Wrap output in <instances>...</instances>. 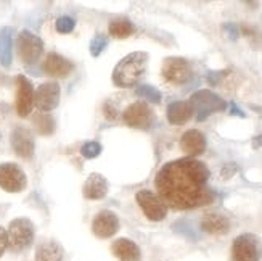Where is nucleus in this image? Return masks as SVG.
Wrapping results in <instances>:
<instances>
[{
  "label": "nucleus",
  "instance_id": "1",
  "mask_svg": "<svg viewBox=\"0 0 262 261\" xmlns=\"http://www.w3.org/2000/svg\"><path fill=\"white\" fill-rule=\"evenodd\" d=\"M209 169L195 158H179L158 171L155 186L158 197L174 210H193L209 205L214 192L208 186Z\"/></svg>",
  "mask_w": 262,
  "mask_h": 261
},
{
  "label": "nucleus",
  "instance_id": "2",
  "mask_svg": "<svg viewBox=\"0 0 262 261\" xmlns=\"http://www.w3.org/2000/svg\"><path fill=\"white\" fill-rule=\"evenodd\" d=\"M146 63H148L146 52H132L126 55L116 65L115 71H113V83H115V86L122 89L135 86L143 76L146 70Z\"/></svg>",
  "mask_w": 262,
  "mask_h": 261
},
{
  "label": "nucleus",
  "instance_id": "3",
  "mask_svg": "<svg viewBox=\"0 0 262 261\" xmlns=\"http://www.w3.org/2000/svg\"><path fill=\"white\" fill-rule=\"evenodd\" d=\"M8 248L11 252H23L34 240V224L28 218H16L8 226Z\"/></svg>",
  "mask_w": 262,
  "mask_h": 261
},
{
  "label": "nucleus",
  "instance_id": "4",
  "mask_svg": "<svg viewBox=\"0 0 262 261\" xmlns=\"http://www.w3.org/2000/svg\"><path fill=\"white\" fill-rule=\"evenodd\" d=\"M190 104L193 107V110L196 111V119L198 121H204L209 115L215 111H224L227 107V102L224 98H221L217 94L211 92V90H198L191 95Z\"/></svg>",
  "mask_w": 262,
  "mask_h": 261
},
{
  "label": "nucleus",
  "instance_id": "5",
  "mask_svg": "<svg viewBox=\"0 0 262 261\" xmlns=\"http://www.w3.org/2000/svg\"><path fill=\"white\" fill-rule=\"evenodd\" d=\"M233 261H260L262 242L254 234H242L233 240L232 245Z\"/></svg>",
  "mask_w": 262,
  "mask_h": 261
},
{
  "label": "nucleus",
  "instance_id": "6",
  "mask_svg": "<svg viewBox=\"0 0 262 261\" xmlns=\"http://www.w3.org/2000/svg\"><path fill=\"white\" fill-rule=\"evenodd\" d=\"M16 47L23 63L32 65L40 58L43 52V42L39 36L32 34L31 31H21L16 39Z\"/></svg>",
  "mask_w": 262,
  "mask_h": 261
},
{
  "label": "nucleus",
  "instance_id": "7",
  "mask_svg": "<svg viewBox=\"0 0 262 261\" xmlns=\"http://www.w3.org/2000/svg\"><path fill=\"white\" fill-rule=\"evenodd\" d=\"M161 74L167 83L174 86H182L190 81L191 66L185 58H182V56H169V58L163 62Z\"/></svg>",
  "mask_w": 262,
  "mask_h": 261
},
{
  "label": "nucleus",
  "instance_id": "8",
  "mask_svg": "<svg viewBox=\"0 0 262 261\" xmlns=\"http://www.w3.org/2000/svg\"><path fill=\"white\" fill-rule=\"evenodd\" d=\"M124 123L135 129H150L155 123V113L145 102H134L122 113Z\"/></svg>",
  "mask_w": 262,
  "mask_h": 261
},
{
  "label": "nucleus",
  "instance_id": "9",
  "mask_svg": "<svg viewBox=\"0 0 262 261\" xmlns=\"http://www.w3.org/2000/svg\"><path fill=\"white\" fill-rule=\"evenodd\" d=\"M135 200L139 203V207L145 213V216L150 221H163L167 216V207L164 202L159 198L151 190H140L137 192Z\"/></svg>",
  "mask_w": 262,
  "mask_h": 261
},
{
  "label": "nucleus",
  "instance_id": "10",
  "mask_svg": "<svg viewBox=\"0 0 262 261\" xmlns=\"http://www.w3.org/2000/svg\"><path fill=\"white\" fill-rule=\"evenodd\" d=\"M28 179L25 171L15 163L0 165V187L7 192H21L26 189Z\"/></svg>",
  "mask_w": 262,
  "mask_h": 261
},
{
  "label": "nucleus",
  "instance_id": "11",
  "mask_svg": "<svg viewBox=\"0 0 262 261\" xmlns=\"http://www.w3.org/2000/svg\"><path fill=\"white\" fill-rule=\"evenodd\" d=\"M60 95H61V90H60L58 84L56 83H43L37 87L36 92H34V104H36V107L42 113L52 111L58 107Z\"/></svg>",
  "mask_w": 262,
  "mask_h": 261
},
{
  "label": "nucleus",
  "instance_id": "12",
  "mask_svg": "<svg viewBox=\"0 0 262 261\" xmlns=\"http://www.w3.org/2000/svg\"><path fill=\"white\" fill-rule=\"evenodd\" d=\"M92 231L98 239H110L119 231V219L111 210H101L92 221Z\"/></svg>",
  "mask_w": 262,
  "mask_h": 261
},
{
  "label": "nucleus",
  "instance_id": "13",
  "mask_svg": "<svg viewBox=\"0 0 262 261\" xmlns=\"http://www.w3.org/2000/svg\"><path fill=\"white\" fill-rule=\"evenodd\" d=\"M16 86H18L16 111L21 118H26V116H29V113L32 111V107H34V89L26 76H18Z\"/></svg>",
  "mask_w": 262,
  "mask_h": 261
},
{
  "label": "nucleus",
  "instance_id": "14",
  "mask_svg": "<svg viewBox=\"0 0 262 261\" xmlns=\"http://www.w3.org/2000/svg\"><path fill=\"white\" fill-rule=\"evenodd\" d=\"M180 149L188 155V158L198 156L206 150V137L198 129H190L182 135Z\"/></svg>",
  "mask_w": 262,
  "mask_h": 261
},
{
  "label": "nucleus",
  "instance_id": "15",
  "mask_svg": "<svg viewBox=\"0 0 262 261\" xmlns=\"http://www.w3.org/2000/svg\"><path fill=\"white\" fill-rule=\"evenodd\" d=\"M11 147L18 156L31 158L34 155V137L26 128H16L11 132Z\"/></svg>",
  "mask_w": 262,
  "mask_h": 261
},
{
  "label": "nucleus",
  "instance_id": "16",
  "mask_svg": "<svg viewBox=\"0 0 262 261\" xmlns=\"http://www.w3.org/2000/svg\"><path fill=\"white\" fill-rule=\"evenodd\" d=\"M201 231L212 235H224L230 231V219L222 213H206L201 219Z\"/></svg>",
  "mask_w": 262,
  "mask_h": 261
},
{
  "label": "nucleus",
  "instance_id": "17",
  "mask_svg": "<svg viewBox=\"0 0 262 261\" xmlns=\"http://www.w3.org/2000/svg\"><path fill=\"white\" fill-rule=\"evenodd\" d=\"M74 65L58 53H49L43 62V71L52 77H66L73 71Z\"/></svg>",
  "mask_w": 262,
  "mask_h": 261
},
{
  "label": "nucleus",
  "instance_id": "18",
  "mask_svg": "<svg viewBox=\"0 0 262 261\" xmlns=\"http://www.w3.org/2000/svg\"><path fill=\"white\" fill-rule=\"evenodd\" d=\"M82 194L87 200H100L108 194V180L103 174L92 173L84 183Z\"/></svg>",
  "mask_w": 262,
  "mask_h": 261
},
{
  "label": "nucleus",
  "instance_id": "19",
  "mask_svg": "<svg viewBox=\"0 0 262 261\" xmlns=\"http://www.w3.org/2000/svg\"><path fill=\"white\" fill-rule=\"evenodd\" d=\"M111 252L121 261H140V248L130 239H118L113 242Z\"/></svg>",
  "mask_w": 262,
  "mask_h": 261
},
{
  "label": "nucleus",
  "instance_id": "20",
  "mask_svg": "<svg viewBox=\"0 0 262 261\" xmlns=\"http://www.w3.org/2000/svg\"><path fill=\"white\" fill-rule=\"evenodd\" d=\"M193 113L195 110H193L190 102H174L167 107V121L180 126V124H185L188 119H191Z\"/></svg>",
  "mask_w": 262,
  "mask_h": 261
},
{
  "label": "nucleus",
  "instance_id": "21",
  "mask_svg": "<svg viewBox=\"0 0 262 261\" xmlns=\"http://www.w3.org/2000/svg\"><path fill=\"white\" fill-rule=\"evenodd\" d=\"M13 28H2L0 29V65L8 68L13 60Z\"/></svg>",
  "mask_w": 262,
  "mask_h": 261
},
{
  "label": "nucleus",
  "instance_id": "22",
  "mask_svg": "<svg viewBox=\"0 0 262 261\" xmlns=\"http://www.w3.org/2000/svg\"><path fill=\"white\" fill-rule=\"evenodd\" d=\"M64 250L55 240H45L39 244L36 250V261H63Z\"/></svg>",
  "mask_w": 262,
  "mask_h": 261
},
{
  "label": "nucleus",
  "instance_id": "23",
  "mask_svg": "<svg viewBox=\"0 0 262 261\" xmlns=\"http://www.w3.org/2000/svg\"><path fill=\"white\" fill-rule=\"evenodd\" d=\"M110 34L113 37H118V39H124V37H129L130 34H134L135 26L129 19H115L110 23Z\"/></svg>",
  "mask_w": 262,
  "mask_h": 261
},
{
  "label": "nucleus",
  "instance_id": "24",
  "mask_svg": "<svg viewBox=\"0 0 262 261\" xmlns=\"http://www.w3.org/2000/svg\"><path fill=\"white\" fill-rule=\"evenodd\" d=\"M34 126H36L39 134L49 135L55 131V119L49 113H37V115L34 116Z\"/></svg>",
  "mask_w": 262,
  "mask_h": 261
},
{
  "label": "nucleus",
  "instance_id": "25",
  "mask_svg": "<svg viewBox=\"0 0 262 261\" xmlns=\"http://www.w3.org/2000/svg\"><path fill=\"white\" fill-rule=\"evenodd\" d=\"M172 231H174L176 234L182 235V237H185V239L191 240V242L200 240L198 232H196L195 229H193V228H191V224H190L188 221H185V219H179V221H176V223L172 224Z\"/></svg>",
  "mask_w": 262,
  "mask_h": 261
},
{
  "label": "nucleus",
  "instance_id": "26",
  "mask_svg": "<svg viewBox=\"0 0 262 261\" xmlns=\"http://www.w3.org/2000/svg\"><path fill=\"white\" fill-rule=\"evenodd\" d=\"M135 94L142 97V98H146V100H150L151 104H161V92H159L158 89H155L153 86H148V84H143L140 87H137L135 90Z\"/></svg>",
  "mask_w": 262,
  "mask_h": 261
},
{
  "label": "nucleus",
  "instance_id": "27",
  "mask_svg": "<svg viewBox=\"0 0 262 261\" xmlns=\"http://www.w3.org/2000/svg\"><path fill=\"white\" fill-rule=\"evenodd\" d=\"M106 45H108V37L105 34H98V36H95L92 41H90V45H89L90 53H92V56H100L103 53Z\"/></svg>",
  "mask_w": 262,
  "mask_h": 261
},
{
  "label": "nucleus",
  "instance_id": "28",
  "mask_svg": "<svg viewBox=\"0 0 262 261\" xmlns=\"http://www.w3.org/2000/svg\"><path fill=\"white\" fill-rule=\"evenodd\" d=\"M74 26H76V21H74V18H71V16H60L58 19H56V23H55L56 31L61 32V34L71 32V31L74 29Z\"/></svg>",
  "mask_w": 262,
  "mask_h": 261
},
{
  "label": "nucleus",
  "instance_id": "29",
  "mask_svg": "<svg viewBox=\"0 0 262 261\" xmlns=\"http://www.w3.org/2000/svg\"><path fill=\"white\" fill-rule=\"evenodd\" d=\"M81 153L85 158H97L101 153V144L98 142H87L81 147Z\"/></svg>",
  "mask_w": 262,
  "mask_h": 261
},
{
  "label": "nucleus",
  "instance_id": "30",
  "mask_svg": "<svg viewBox=\"0 0 262 261\" xmlns=\"http://www.w3.org/2000/svg\"><path fill=\"white\" fill-rule=\"evenodd\" d=\"M222 29L230 41H236L240 37V28H238L235 23H225V25H222Z\"/></svg>",
  "mask_w": 262,
  "mask_h": 261
},
{
  "label": "nucleus",
  "instance_id": "31",
  "mask_svg": "<svg viewBox=\"0 0 262 261\" xmlns=\"http://www.w3.org/2000/svg\"><path fill=\"white\" fill-rule=\"evenodd\" d=\"M103 111H105V116L108 119H115L118 116V107H116V104H113L111 100H108L106 104H105Z\"/></svg>",
  "mask_w": 262,
  "mask_h": 261
},
{
  "label": "nucleus",
  "instance_id": "32",
  "mask_svg": "<svg viewBox=\"0 0 262 261\" xmlns=\"http://www.w3.org/2000/svg\"><path fill=\"white\" fill-rule=\"evenodd\" d=\"M225 74H227V71H209L208 76H206V79H208V83L211 86H217L222 81V77Z\"/></svg>",
  "mask_w": 262,
  "mask_h": 261
},
{
  "label": "nucleus",
  "instance_id": "33",
  "mask_svg": "<svg viewBox=\"0 0 262 261\" xmlns=\"http://www.w3.org/2000/svg\"><path fill=\"white\" fill-rule=\"evenodd\" d=\"M238 171V168H236V165L235 163H227L225 166H224V169H222V179H230L235 173Z\"/></svg>",
  "mask_w": 262,
  "mask_h": 261
},
{
  "label": "nucleus",
  "instance_id": "34",
  "mask_svg": "<svg viewBox=\"0 0 262 261\" xmlns=\"http://www.w3.org/2000/svg\"><path fill=\"white\" fill-rule=\"evenodd\" d=\"M7 247H8V235H7V231L0 226V256L4 255Z\"/></svg>",
  "mask_w": 262,
  "mask_h": 261
},
{
  "label": "nucleus",
  "instance_id": "35",
  "mask_svg": "<svg viewBox=\"0 0 262 261\" xmlns=\"http://www.w3.org/2000/svg\"><path fill=\"white\" fill-rule=\"evenodd\" d=\"M229 107H230V115H233V116H240V118H245V116H246L245 113L236 107V104H233V102H232V104H230Z\"/></svg>",
  "mask_w": 262,
  "mask_h": 261
},
{
  "label": "nucleus",
  "instance_id": "36",
  "mask_svg": "<svg viewBox=\"0 0 262 261\" xmlns=\"http://www.w3.org/2000/svg\"><path fill=\"white\" fill-rule=\"evenodd\" d=\"M251 145H253V149H254V150L260 149V147H262V134H259V135H256V137H253Z\"/></svg>",
  "mask_w": 262,
  "mask_h": 261
},
{
  "label": "nucleus",
  "instance_id": "37",
  "mask_svg": "<svg viewBox=\"0 0 262 261\" xmlns=\"http://www.w3.org/2000/svg\"><path fill=\"white\" fill-rule=\"evenodd\" d=\"M0 137H2V135H0Z\"/></svg>",
  "mask_w": 262,
  "mask_h": 261
}]
</instances>
